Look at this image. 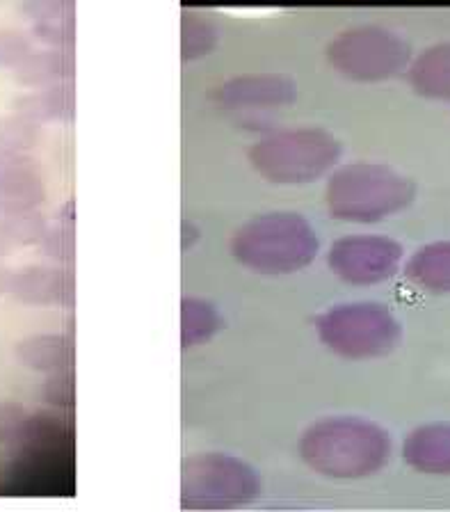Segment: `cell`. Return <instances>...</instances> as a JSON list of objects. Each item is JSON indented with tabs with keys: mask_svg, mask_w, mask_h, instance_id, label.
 Returning a JSON list of instances; mask_svg holds the SVG:
<instances>
[{
	"mask_svg": "<svg viewBox=\"0 0 450 512\" xmlns=\"http://www.w3.org/2000/svg\"><path fill=\"white\" fill-rule=\"evenodd\" d=\"M387 432L371 423H323L304 437V455L311 467L325 474L359 478L373 474L389 458Z\"/></svg>",
	"mask_w": 450,
	"mask_h": 512,
	"instance_id": "obj_1",
	"label": "cell"
},
{
	"mask_svg": "<svg viewBox=\"0 0 450 512\" xmlns=\"http://www.w3.org/2000/svg\"><path fill=\"white\" fill-rule=\"evenodd\" d=\"M414 183L389 167L357 163L329 183V208L348 220L373 222L405 208Z\"/></svg>",
	"mask_w": 450,
	"mask_h": 512,
	"instance_id": "obj_2",
	"label": "cell"
},
{
	"mask_svg": "<svg viewBox=\"0 0 450 512\" xmlns=\"http://www.w3.org/2000/svg\"><path fill=\"white\" fill-rule=\"evenodd\" d=\"M323 339L348 357H377L396 346L400 327L380 304H350L323 318Z\"/></svg>",
	"mask_w": 450,
	"mask_h": 512,
	"instance_id": "obj_3",
	"label": "cell"
},
{
	"mask_svg": "<svg viewBox=\"0 0 450 512\" xmlns=\"http://www.w3.org/2000/svg\"><path fill=\"white\" fill-rule=\"evenodd\" d=\"M339 156V144L323 133H286L256 144L254 163L277 181H304L318 176Z\"/></svg>",
	"mask_w": 450,
	"mask_h": 512,
	"instance_id": "obj_4",
	"label": "cell"
},
{
	"mask_svg": "<svg viewBox=\"0 0 450 512\" xmlns=\"http://www.w3.org/2000/svg\"><path fill=\"white\" fill-rule=\"evenodd\" d=\"M316 238L302 218L284 215L279 240H272L263 220L249 224L236 238V254L252 268L263 270H293L309 263Z\"/></svg>",
	"mask_w": 450,
	"mask_h": 512,
	"instance_id": "obj_5",
	"label": "cell"
},
{
	"mask_svg": "<svg viewBox=\"0 0 450 512\" xmlns=\"http://www.w3.org/2000/svg\"><path fill=\"white\" fill-rule=\"evenodd\" d=\"M409 58V46L393 32L382 28H361L348 32L332 44V62L345 74L361 80L396 76Z\"/></svg>",
	"mask_w": 450,
	"mask_h": 512,
	"instance_id": "obj_6",
	"label": "cell"
},
{
	"mask_svg": "<svg viewBox=\"0 0 450 512\" xmlns=\"http://www.w3.org/2000/svg\"><path fill=\"white\" fill-rule=\"evenodd\" d=\"M398 243L380 236H355L332 247L329 263L343 279L355 284H375L391 277L400 263Z\"/></svg>",
	"mask_w": 450,
	"mask_h": 512,
	"instance_id": "obj_7",
	"label": "cell"
},
{
	"mask_svg": "<svg viewBox=\"0 0 450 512\" xmlns=\"http://www.w3.org/2000/svg\"><path fill=\"white\" fill-rule=\"evenodd\" d=\"M44 199L35 163L19 154H0V206L5 211H30Z\"/></svg>",
	"mask_w": 450,
	"mask_h": 512,
	"instance_id": "obj_8",
	"label": "cell"
},
{
	"mask_svg": "<svg viewBox=\"0 0 450 512\" xmlns=\"http://www.w3.org/2000/svg\"><path fill=\"white\" fill-rule=\"evenodd\" d=\"M405 460L425 474H450V426H423L405 442Z\"/></svg>",
	"mask_w": 450,
	"mask_h": 512,
	"instance_id": "obj_9",
	"label": "cell"
},
{
	"mask_svg": "<svg viewBox=\"0 0 450 512\" xmlns=\"http://www.w3.org/2000/svg\"><path fill=\"white\" fill-rule=\"evenodd\" d=\"M407 275L425 291L450 293V240L416 252L407 266Z\"/></svg>",
	"mask_w": 450,
	"mask_h": 512,
	"instance_id": "obj_10",
	"label": "cell"
},
{
	"mask_svg": "<svg viewBox=\"0 0 450 512\" xmlns=\"http://www.w3.org/2000/svg\"><path fill=\"white\" fill-rule=\"evenodd\" d=\"M412 85L432 99L450 101V44L432 46L414 62Z\"/></svg>",
	"mask_w": 450,
	"mask_h": 512,
	"instance_id": "obj_11",
	"label": "cell"
},
{
	"mask_svg": "<svg viewBox=\"0 0 450 512\" xmlns=\"http://www.w3.org/2000/svg\"><path fill=\"white\" fill-rule=\"evenodd\" d=\"M10 293L16 300L30 304H46L62 298V272L30 266L19 272H12Z\"/></svg>",
	"mask_w": 450,
	"mask_h": 512,
	"instance_id": "obj_12",
	"label": "cell"
},
{
	"mask_svg": "<svg viewBox=\"0 0 450 512\" xmlns=\"http://www.w3.org/2000/svg\"><path fill=\"white\" fill-rule=\"evenodd\" d=\"M19 359L37 371H53L64 364V341L60 336H32V339L19 343Z\"/></svg>",
	"mask_w": 450,
	"mask_h": 512,
	"instance_id": "obj_13",
	"label": "cell"
},
{
	"mask_svg": "<svg viewBox=\"0 0 450 512\" xmlns=\"http://www.w3.org/2000/svg\"><path fill=\"white\" fill-rule=\"evenodd\" d=\"M0 231H3L12 245L37 243V240L44 236L42 215L32 213V208L30 211H7L3 224H0Z\"/></svg>",
	"mask_w": 450,
	"mask_h": 512,
	"instance_id": "obj_14",
	"label": "cell"
},
{
	"mask_svg": "<svg viewBox=\"0 0 450 512\" xmlns=\"http://www.w3.org/2000/svg\"><path fill=\"white\" fill-rule=\"evenodd\" d=\"M62 76L60 53H30L19 67V80L26 85H42Z\"/></svg>",
	"mask_w": 450,
	"mask_h": 512,
	"instance_id": "obj_15",
	"label": "cell"
},
{
	"mask_svg": "<svg viewBox=\"0 0 450 512\" xmlns=\"http://www.w3.org/2000/svg\"><path fill=\"white\" fill-rule=\"evenodd\" d=\"M37 140L35 126L23 117L0 119V154H19L30 149Z\"/></svg>",
	"mask_w": 450,
	"mask_h": 512,
	"instance_id": "obj_16",
	"label": "cell"
},
{
	"mask_svg": "<svg viewBox=\"0 0 450 512\" xmlns=\"http://www.w3.org/2000/svg\"><path fill=\"white\" fill-rule=\"evenodd\" d=\"M23 119H55L62 115V92L60 90H46L39 94L26 96L16 103Z\"/></svg>",
	"mask_w": 450,
	"mask_h": 512,
	"instance_id": "obj_17",
	"label": "cell"
},
{
	"mask_svg": "<svg viewBox=\"0 0 450 512\" xmlns=\"http://www.w3.org/2000/svg\"><path fill=\"white\" fill-rule=\"evenodd\" d=\"M30 55L28 39L16 30H0V67L21 64Z\"/></svg>",
	"mask_w": 450,
	"mask_h": 512,
	"instance_id": "obj_18",
	"label": "cell"
},
{
	"mask_svg": "<svg viewBox=\"0 0 450 512\" xmlns=\"http://www.w3.org/2000/svg\"><path fill=\"white\" fill-rule=\"evenodd\" d=\"M215 327V316L213 311L202 304L199 307V318H197V309L195 302H186V314H183V330H186V343L195 341V334H199V339H204L213 332Z\"/></svg>",
	"mask_w": 450,
	"mask_h": 512,
	"instance_id": "obj_19",
	"label": "cell"
},
{
	"mask_svg": "<svg viewBox=\"0 0 450 512\" xmlns=\"http://www.w3.org/2000/svg\"><path fill=\"white\" fill-rule=\"evenodd\" d=\"M26 412L14 403H0V444L16 442L26 428Z\"/></svg>",
	"mask_w": 450,
	"mask_h": 512,
	"instance_id": "obj_20",
	"label": "cell"
},
{
	"mask_svg": "<svg viewBox=\"0 0 450 512\" xmlns=\"http://www.w3.org/2000/svg\"><path fill=\"white\" fill-rule=\"evenodd\" d=\"M10 286H12V272L0 266V295L10 291Z\"/></svg>",
	"mask_w": 450,
	"mask_h": 512,
	"instance_id": "obj_21",
	"label": "cell"
},
{
	"mask_svg": "<svg viewBox=\"0 0 450 512\" xmlns=\"http://www.w3.org/2000/svg\"><path fill=\"white\" fill-rule=\"evenodd\" d=\"M10 247H12V243H10V240H7V236L3 234V231H0V259H3L7 252H10Z\"/></svg>",
	"mask_w": 450,
	"mask_h": 512,
	"instance_id": "obj_22",
	"label": "cell"
},
{
	"mask_svg": "<svg viewBox=\"0 0 450 512\" xmlns=\"http://www.w3.org/2000/svg\"><path fill=\"white\" fill-rule=\"evenodd\" d=\"M5 213H7V211H5V208H3V206H0V224H3V218H5Z\"/></svg>",
	"mask_w": 450,
	"mask_h": 512,
	"instance_id": "obj_23",
	"label": "cell"
}]
</instances>
